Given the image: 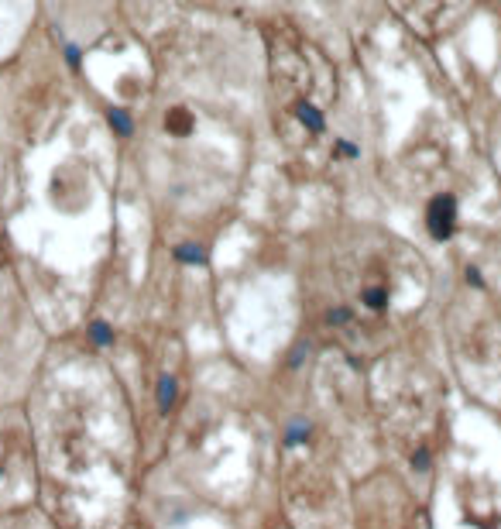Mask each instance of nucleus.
Here are the masks:
<instances>
[{"instance_id":"15","label":"nucleus","mask_w":501,"mask_h":529,"mask_svg":"<svg viewBox=\"0 0 501 529\" xmlns=\"http://www.w3.org/2000/svg\"><path fill=\"white\" fill-rule=\"evenodd\" d=\"M429 464H433V461H429V450H416V454H412V468H416V471H429Z\"/></svg>"},{"instance_id":"12","label":"nucleus","mask_w":501,"mask_h":529,"mask_svg":"<svg viewBox=\"0 0 501 529\" xmlns=\"http://www.w3.org/2000/svg\"><path fill=\"white\" fill-rule=\"evenodd\" d=\"M323 320H327V326H350L354 324V310L350 306H330Z\"/></svg>"},{"instance_id":"4","label":"nucleus","mask_w":501,"mask_h":529,"mask_svg":"<svg viewBox=\"0 0 501 529\" xmlns=\"http://www.w3.org/2000/svg\"><path fill=\"white\" fill-rule=\"evenodd\" d=\"M162 131L168 138H189L196 131V117L186 110V107H168L162 114Z\"/></svg>"},{"instance_id":"5","label":"nucleus","mask_w":501,"mask_h":529,"mask_svg":"<svg viewBox=\"0 0 501 529\" xmlns=\"http://www.w3.org/2000/svg\"><path fill=\"white\" fill-rule=\"evenodd\" d=\"M103 117H107V127H110V134H114V138H121V141H130V138H134L137 124H134V114H130L127 107L110 103V107L103 110Z\"/></svg>"},{"instance_id":"13","label":"nucleus","mask_w":501,"mask_h":529,"mask_svg":"<svg viewBox=\"0 0 501 529\" xmlns=\"http://www.w3.org/2000/svg\"><path fill=\"white\" fill-rule=\"evenodd\" d=\"M309 347H313L309 340H299V344L292 347V354H289V368H292V371H299V368H302V361L309 358Z\"/></svg>"},{"instance_id":"11","label":"nucleus","mask_w":501,"mask_h":529,"mask_svg":"<svg viewBox=\"0 0 501 529\" xmlns=\"http://www.w3.org/2000/svg\"><path fill=\"white\" fill-rule=\"evenodd\" d=\"M309 433H313V423H309V419H292V423L285 426V447H299V444H306V440H309Z\"/></svg>"},{"instance_id":"14","label":"nucleus","mask_w":501,"mask_h":529,"mask_svg":"<svg viewBox=\"0 0 501 529\" xmlns=\"http://www.w3.org/2000/svg\"><path fill=\"white\" fill-rule=\"evenodd\" d=\"M463 282L474 285V289H484V275H481V268H477V265H463Z\"/></svg>"},{"instance_id":"7","label":"nucleus","mask_w":501,"mask_h":529,"mask_svg":"<svg viewBox=\"0 0 501 529\" xmlns=\"http://www.w3.org/2000/svg\"><path fill=\"white\" fill-rule=\"evenodd\" d=\"M388 303H391L388 285H364V289H361V306H364V310H371V313H384V310H388Z\"/></svg>"},{"instance_id":"9","label":"nucleus","mask_w":501,"mask_h":529,"mask_svg":"<svg viewBox=\"0 0 501 529\" xmlns=\"http://www.w3.org/2000/svg\"><path fill=\"white\" fill-rule=\"evenodd\" d=\"M86 337H89L93 347H110V344H114V326L107 324V320H89Z\"/></svg>"},{"instance_id":"3","label":"nucleus","mask_w":501,"mask_h":529,"mask_svg":"<svg viewBox=\"0 0 501 529\" xmlns=\"http://www.w3.org/2000/svg\"><path fill=\"white\" fill-rule=\"evenodd\" d=\"M172 258H175V265H182V268H207L209 247L203 245V241H196V238H189V241L172 245Z\"/></svg>"},{"instance_id":"1","label":"nucleus","mask_w":501,"mask_h":529,"mask_svg":"<svg viewBox=\"0 0 501 529\" xmlns=\"http://www.w3.org/2000/svg\"><path fill=\"white\" fill-rule=\"evenodd\" d=\"M422 220H426V231L436 245H447L454 241L457 234V224H460V200L454 193H436L429 196V203L422 210Z\"/></svg>"},{"instance_id":"6","label":"nucleus","mask_w":501,"mask_h":529,"mask_svg":"<svg viewBox=\"0 0 501 529\" xmlns=\"http://www.w3.org/2000/svg\"><path fill=\"white\" fill-rule=\"evenodd\" d=\"M155 403H158V412L168 416L175 403H179V378L175 375H158V385H155Z\"/></svg>"},{"instance_id":"8","label":"nucleus","mask_w":501,"mask_h":529,"mask_svg":"<svg viewBox=\"0 0 501 529\" xmlns=\"http://www.w3.org/2000/svg\"><path fill=\"white\" fill-rule=\"evenodd\" d=\"M330 155H334V162H357V159H361V145H357L350 134H336Z\"/></svg>"},{"instance_id":"10","label":"nucleus","mask_w":501,"mask_h":529,"mask_svg":"<svg viewBox=\"0 0 501 529\" xmlns=\"http://www.w3.org/2000/svg\"><path fill=\"white\" fill-rule=\"evenodd\" d=\"M59 52H62V62H66V69H69V73H80V69H83V45H80V41L62 38Z\"/></svg>"},{"instance_id":"2","label":"nucleus","mask_w":501,"mask_h":529,"mask_svg":"<svg viewBox=\"0 0 501 529\" xmlns=\"http://www.w3.org/2000/svg\"><path fill=\"white\" fill-rule=\"evenodd\" d=\"M292 117L299 121V127H306L313 138H323V134H327V114H323L313 100H306V96L292 100Z\"/></svg>"}]
</instances>
